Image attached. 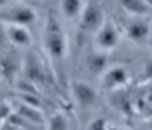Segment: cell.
<instances>
[{"instance_id":"cell-1","label":"cell","mask_w":152,"mask_h":130,"mask_svg":"<svg viewBox=\"0 0 152 130\" xmlns=\"http://www.w3.org/2000/svg\"><path fill=\"white\" fill-rule=\"evenodd\" d=\"M43 47L53 64H61L66 58L67 51H69L67 32L64 31L62 23L54 13H48L46 21H44Z\"/></svg>"},{"instance_id":"cell-2","label":"cell","mask_w":152,"mask_h":130,"mask_svg":"<svg viewBox=\"0 0 152 130\" xmlns=\"http://www.w3.org/2000/svg\"><path fill=\"white\" fill-rule=\"evenodd\" d=\"M36 12L26 3H10L0 8V21L4 25L31 26L36 23Z\"/></svg>"},{"instance_id":"cell-3","label":"cell","mask_w":152,"mask_h":130,"mask_svg":"<svg viewBox=\"0 0 152 130\" xmlns=\"http://www.w3.org/2000/svg\"><path fill=\"white\" fill-rule=\"evenodd\" d=\"M106 20L105 12H103L102 5H100L96 0H92V2L85 3L82 13L79 16V29L85 34H95L96 29L102 26V23Z\"/></svg>"},{"instance_id":"cell-4","label":"cell","mask_w":152,"mask_h":130,"mask_svg":"<svg viewBox=\"0 0 152 130\" xmlns=\"http://www.w3.org/2000/svg\"><path fill=\"white\" fill-rule=\"evenodd\" d=\"M95 38V47L96 51L102 52H111L118 47L119 41H121V32H119L118 26L111 21V20H105L102 23L96 32L93 34Z\"/></svg>"},{"instance_id":"cell-5","label":"cell","mask_w":152,"mask_h":130,"mask_svg":"<svg viewBox=\"0 0 152 130\" xmlns=\"http://www.w3.org/2000/svg\"><path fill=\"white\" fill-rule=\"evenodd\" d=\"M100 84L105 91L111 93V91L121 90L129 83V73L124 67L116 65V67H108L102 75H100Z\"/></svg>"},{"instance_id":"cell-6","label":"cell","mask_w":152,"mask_h":130,"mask_svg":"<svg viewBox=\"0 0 152 130\" xmlns=\"http://www.w3.org/2000/svg\"><path fill=\"white\" fill-rule=\"evenodd\" d=\"M126 36L136 44H144L147 42L149 36H151V23H149L147 16H131L128 23H126Z\"/></svg>"},{"instance_id":"cell-7","label":"cell","mask_w":152,"mask_h":130,"mask_svg":"<svg viewBox=\"0 0 152 130\" xmlns=\"http://www.w3.org/2000/svg\"><path fill=\"white\" fill-rule=\"evenodd\" d=\"M70 93H72V98L75 99V103L83 109L92 107L98 99L95 88L92 84H88L87 81H74L70 84Z\"/></svg>"},{"instance_id":"cell-8","label":"cell","mask_w":152,"mask_h":130,"mask_svg":"<svg viewBox=\"0 0 152 130\" xmlns=\"http://www.w3.org/2000/svg\"><path fill=\"white\" fill-rule=\"evenodd\" d=\"M5 34H7V41L15 47H30L33 42V36H31L28 26L5 25Z\"/></svg>"},{"instance_id":"cell-9","label":"cell","mask_w":152,"mask_h":130,"mask_svg":"<svg viewBox=\"0 0 152 130\" xmlns=\"http://www.w3.org/2000/svg\"><path fill=\"white\" fill-rule=\"evenodd\" d=\"M17 112L20 114L21 117H25L31 125L46 127V117H44L43 110L38 106H31V104H26V103H21L20 101V103H18V107H17Z\"/></svg>"},{"instance_id":"cell-10","label":"cell","mask_w":152,"mask_h":130,"mask_svg":"<svg viewBox=\"0 0 152 130\" xmlns=\"http://www.w3.org/2000/svg\"><path fill=\"white\" fill-rule=\"evenodd\" d=\"M116 2L129 16H147L152 12L145 0H116Z\"/></svg>"},{"instance_id":"cell-11","label":"cell","mask_w":152,"mask_h":130,"mask_svg":"<svg viewBox=\"0 0 152 130\" xmlns=\"http://www.w3.org/2000/svg\"><path fill=\"white\" fill-rule=\"evenodd\" d=\"M26 75H28V80L33 81L36 86L38 84H43L46 81V70L41 65V62L36 58V55H30V58H28Z\"/></svg>"},{"instance_id":"cell-12","label":"cell","mask_w":152,"mask_h":130,"mask_svg":"<svg viewBox=\"0 0 152 130\" xmlns=\"http://www.w3.org/2000/svg\"><path fill=\"white\" fill-rule=\"evenodd\" d=\"M87 68L95 75H102L108 68V52L96 51L87 57Z\"/></svg>"},{"instance_id":"cell-13","label":"cell","mask_w":152,"mask_h":130,"mask_svg":"<svg viewBox=\"0 0 152 130\" xmlns=\"http://www.w3.org/2000/svg\"><path fill=\"white\" fill-rule=\"evenodd\" d=\"M134 107L139 112L152 117V83L147 84L144 90L139 91L137 98L134 101Z\"/></svg>"},{"instance_id":"cell-14","label":"cell","mask_w":152,"mask_h":130,"mask_svg":"<svg viewBox=\"0 0 152 130\" xmlns=\"http://www.w3.org/2000/svg\"><path fill=\"white\" fill-rule=\"evenodd\" d=\"M83 6H85L83 0H61V13L64 15V18L70 21L79 20Z\"/></svg>"},{"instance_id":"cell-15","label":"cell","mask_w":152,"mask_h":130,"mask_svg":"<svg viewBox=\"0 0 152 130\" xmlns=\"http://www.w3.org/2000/svg\"><path fill=\"white\" fill-rule=\"evenodd\" d=\"M0 70H2V73L7 78L15 77V73L18 70V60L12 54H5L4 57L0 58Z\"/></svg>"},{"instance_id":"cell-16","label":"cell","mask_w":152,"mask_h":130,"mask_svg":"<svg viewBox=\"0 0 152 130\" xmlns=\"http://www.w3.org/2000/svg\"><path fill=\"white\" fill-rule=\"evenodd\" d=\"M46 127H49V129H66L67 127L66 116H62L61 112L54 114L53 117H49V122H46Z\"/></svg>"},{"instance_id":"cell-17","label":"cell","mask_w":152,"mask_h":130,"mask_svg":"<svg viewBox=\"0 0 152 130\" xmlns=\"http://www.w3.org/2000/svg\"><path fill=\"white\" fill-rule=\"evenodd\" d=\"M110 124L106 122L103 117H96L95 120H92V122L88 124V129H105V127H108Z\"/></svg>"},{"instance_id":"cell-18","label":"cell","mask_w":152,"mask_h":130,"mask_svg":"<svg viewBox=\"0 0 152 130\" xmlns=\"http://www.w3.org/2000/svg\"><path fill=\"white\" fill-rule=\"evenodd\" d=\"M7 34H5V25L0 21V49H4L7 46Z\"/></svg>"},{"instance_id":"cell-19","label":"cell","mask_w":152,"mask_h":130,"mask_svg":"<svg viewBox=\"0 0 152 130\" xmlns=\"http://www.w3.org/2000/svg\"><path fill=\"white\" fill-rule=\"evenodd\" d=\"M10 3H12V0H0V8H4V6L10 5Z\"/></svg>"},{"instance_id":"cell-20","label":"cell","mask_w":152,"mask_h":130,"mask_svg":"<svg viewBox=\"0 0 152 130\" xmlns=\"http://www.w3.org/2000/svg\"><path fill=\"white\" fill-rule=\"evenodd\" d=\"M145 2H147V5H149V6H151V8H152V0H145Z\"/></svg>"}]
</instances>
